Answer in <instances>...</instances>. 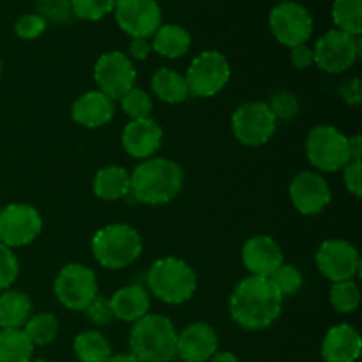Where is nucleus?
<instances>
[{
  "mask_svg": "<svg viewBox=\"0 0 362 362\" xmlns=\"http://www.w3.org/2000/svg\"><path fill=\"white\" fill-rule=\"evenodd\" d=\"M117 0H71L73 14L87 21H98L112 13Z\"/></svg>",
  "mask_w": 362,
  "mask_h": 362,
  "instance_id": "72a5a7b5",
  "label": "nucleus"
},
{
  "mask_svg": "<svg viewBox=\"0 0 362 362\" xmlns=\"http://www.w3.org/2000/svg\"><path fill=\"white\" fill-rule=\"evenodd\" d=\"M306 156L320 172H338L350 163L349 136L334 126H317L306 140Z\"/></svg>",
  "mask_w": 362,
  "mask_h": 362,
  "instance_id": "423d86ee",
  "label": "nucleus"
},
{
  "mask_svg": "<svg viewBox=\"0 0 362 362\" xmlns=\"http://www.w3.org/2000/svg\"><path fill=\"white\" fill-rule=\"evenodd\" d=\"M332 21L338 30L359 37L362 32V0H334Z\"/></svg>",
  "mask_w": 362,
  "mask_h": 362,
  "instance_id": "c85d7f7f",
  "label": "nucleus"
},
{
  "mask_svg": "<svg viewBox=\"0 0 362 362\" xmlns=\"http://www.w3.org/2000/svg\"><path fill=\"white\" fill-rule=\"evenodd\" d=\"M117 25L133 39H148L161 27V7L156 0H117Z\"/></svg>",
  "mask_w": 362,
  "mask_h": 362,
  "instance_id": "4468645a",
  "label": "nucleus"
},
{
  "mask_svg": "<svg viewBox=\"0 0 362 362\" xmlns=\"http://www.w3.org/2000/svg\"><path fill=\"white\" fill-rule=\"evenodd\" d=\"M317 267L332 283L349 281L359 272V251L343 239H329L318 247Z\"/></svg>",
  "mask_w": 362,
  "mask_h": 362,
  "instance_id": "2eb2a0df",
  "label": "nucleus"
},
{
  "mask_svg": "<svg viewBox=\"0 0 362 362\" xmlns=\"http://www.w3.org/2000/svg\"><path fill=\"white\" fill-rule=\"evenodd\" d=\"M32 313L30 297L18 290L0 293V329H21Z\"/></svg>",
  "mask_w": 362,
  "mask_h": 362,
  "instance_id": "393cba45",
  "label": "nucleus"
},
{
  "mask_svg": "<svg viewBox=\"0 0 362 362\" xmlns=\"http://www.w3.org/2000/svg\"><path fill=\"white\" fill-rule=\"evenodd\" d=\"M74 356L80 362H108L112 345L98 331H85L74 338Z\"/></svg>",
  "mask_w": 362,
  "mask_h": 362,
  "instance_id": "cd10ccee",
  "label": "nucleus"
},
{
  "mask_svg": "<svg viewBox=\"0 0 362 362\" xmlns=\"http://www.w3.org/2000/svg\"><path fill=\"white\" fill-rule=\"evenodd\" d=\"M274 288L281 293V297L293 296L303 288V274L296 265L283 264L281 267L276 269L271 276H269Z\"/></svg>",
  "mask_w": 362,
  "mask_h": 362,
  "instance_id": "2f4dec72",
  "label": "nucleus"
},
{
  "mask_svg": "<svg viewBox=\"0 0 362 362\" xmlns=\"http://www.w3.org/2000/svg\"><path fill=\"white\" fill-rule=\"evenodd\" d=\"M144 244L141 237L129 225H108L99 230L92 239V253L99 265L106 269L129 267L140 258Z\"/></svg>",
  "mask_w": 362,
  "mask_h": 362,
  "instance_id": "39448f33",
  "label": "nucleus"
},
{
  "mask_svg": "<svg viewBox=\"0 0 362 362\" xmlns=\"http://www.w3.org/2000/svg\"><path fill=\"white\" fill-rule=\"evenodd\" d=\"M331 306L339 313H354L361 304L359 286L349 279V281L332 283L331 293H329Z\"/></svg>",
  "mask_w": 362,
  "mask_h": 362,
  "instance_id": "7c9ffc66",
  "label": "nucleus"
},
{
  "mask_svg": "<svg viewBox=\"0 0 362 362\" xmlns=\"http://www.w3.org/2000/svg\"><path fill=\"white\" fill-rule=\"evenodd\" d=\"M276 117L269 110L267 103H244L232 115V131L240 144L258 147L267 144L276 133Z\"/></svg>",
  "mask_w": 362,
  "mask_h": 362,
  "instance_id": "9d476101",
  "label": "nucleus"
},
{
  "mask_svg": "<svg viewBox=\"0 0 362 362\" xmlns=\"http://www.w3.org/2000/svg\"><path fill=\"white\" fill-rule=\"evenodd\" d=\"M37 2H39V4H42V2H48V0H37Z\"/></svg>",
  "mask_w": 362,
  "mask_h": 362,
  "instance_id": "8fccbe9b",
  "label": "nucleus"
},
{
  "mask_svg": "<svg viewBox=\"0 0 362 362\" xmlns=\"http://www.w3.org/2000/svg\"><path fill=\"white\" fill-rule=\"evenodd\" d=\"M147 285L152 296L166 304H184L197 290V274L184 260L166 257L148 269Z\"/></svg>",
  "mask_w": 362,
  "mask_h": 362,
  "instance_id": "20e7f679",
  "label": "nucleus"
},
{
  "mask_svg": "<svg viewBox=\"0 0 362 362\" xmlns=\"http://www.w3.org/2000/svg\"><path fill=\"white\" fill-rule=\"evenodd\" d=\"M151 87L152 92L168 105H179L189 98L186 78L177 73L175 69H170V67H161V69L156 71Z\"/></svg>",
  "mask_w": 362,
  "mask_h": 362,
  "instance_id": "a878e982",
  "label": "nucleus"
},
{
  "mask_svg": "<svg viewBox=\"0 0 362 362\" xmlns=\"http://www.w3.org/2000/svg\"><path fill=\"white\" fill-rule=\"evenodd\" d=\"M209 362H239V359L230 352H216Z\"/></svg>",
  "mask_w": 362,
  "mask_h": 362,
  "instance_id": "a18cd8bd",
  "label": "nucleus"
},
{
  "mask_svg": "<svg viewBox=\"0 0 362 362\" xmlns=\"http://www.w3.org/2000/svg\"><path fill=\"white\" fill-rule=\"evenodd\" d=\"M94 80L99 92L108 95L112 101H120L136 81V69L122 52L103 53L94 66Z\"/></svg>",
  "mask_w": 362,
  "mask_h": 362,
  "instance_id": "9b49d317",
  "label": "nucleus"
},
{
  "mask_svg": "<svg viewBox=\"0 0 362 362\" xmlns=\"http://www.w3.org/2000/svg\"><path fill=\"white\" fill-rule=\"evenodd\" d=\"M339 94L345 99V103L349 105H359L362 99V88H361V78H350V80L343 81L339 85Z\"/></svg>",
  "mask_w": 362,
  "mask_h": 362,
  "instance_id": "a19ab883",
  "label": "nucleus"
},
{
  "mask_svg": "<svg viewBox=\"0 0 362 362\" xmlns=\"http://www.w3.org/2000/svg\"><path fill=\"white\" fill-rule=\"evenodd\" d=\"M362 352V338L349 324L334 325L322 341V357L325 362H356Z\"/></svg>",
  "mask_w": 362,
  "mask_h": 362,
  "instance_id": "aec40b11",
  "label": "nucleus"
},
{
  "mask_svg": "<svg viewBox=\"0 0 362 362\" xmlns=\"http://www.w3.org/2000/svg\"><path fill=\"white\" fill-rule=\"evenodd\" d=\"M42 218L27 204H11L0 211V243L7 247H23L37 239Z\"/></svg>",
  "mask_w": 362,
  "mask_h": 362,
  "instance_id": "ddd939ff",
  "label": "nucleus"
},
{
  "mask_svg": "<svg viewBox=\"0 0 362 362\" xmlns=\"http://www.w3.org/2000/svg\"><path fill=\"white\" fill-rule=\"evenodd\" d=\"M25 334L34 346H45L52 343L59 334V320L52 313H39L30 317L23 325Z\"/></svg>",
  "mask_w": 362,
  "mask_h": 362,
  "instance_id": "c756f323",
  "label": "nucleus"
},
{
  "mask_svg": "<svg viewBox=\"0 0 362 362\" xmlns=\"http://www.w3.org/2000/svg\"><path fill=\"white\" fill-rule=\"evenodd\" d=\"M177 329L163 315H145L129 336L131 356L140 362H170L177 356Z\"/></svg>",
  "mask_w": 362,
  "mask_h": 362,
  "instance_id": "7ed1b4c3",
  "label": "nucleus"
},
{
  "mask_svg": "<svg viewBox=\"0 0 362 362\" xmlns=\"http://www.w3.org/2000/svg\"><path fill=\"white\" fill-rule=\"evenodd\" d=\"M243 264L251 276L269 278L278 267H281L283 253L272 237L255 235L243 246Z\"/></svg>",
  "mask_w": 362,
  "mask_h": 362,
  "instance_id": "a211bd4d",
  "label": "nucleus"
},
{
  "mask_svg": "<svg viewBox=\"0 0 362 362\" xmlns=\"http://www.w3.org/2000/svg\"><path fill=\"white\" fill-rule=\"evenodd\" d=\"M230 315L246 331H262L281 315L283 297L269 278L250 276L230 296Z\"/></svg>",
  "mask_w": 362,
  "mask_h": 362,
  "instance_id": "f257e3e1",
  "label": "nucleus"
},
{
  "mask_svg": "<svg viewBox=\"0 0 362 362\" xmlns=\"http://www.w3.org/2000/svg\"><path fill=\"white\" fill-rule=\"evenodd\" d=\"M20 264L11 247L0 243V290H7L18 278Z\"/></svg>",
  "mask_w": 362,
  "mask_h": 362,
  "instance_id": "4c0bfd02",
  "label": "nucleus"
},
{
  "mask_svg": "<svg viewBox=\"0 0 362 362\" xmlns=\"http://www.w3.org/2000/svg\"><path fill=\"white\" fill-rule=\"evenodd\" d=\"M92 187L95 197L101 200H120L131 191V173L122 166H105L95 173Z\"/></svg>",
  "mask_w": 362,
  "mask_h": 362,
  "instance_id": "5701e85b",
  "label": "nucleus"
},
{
  "mask_svg": "<svg viewBox=\"0 0 362 362\" xmlns=\"http://www.w3.org/2000/svg\"><path fill=\"white\" fill-rule=\"evenodd\" d=\"M219 339L205 322L189 324L177 338V356L184 362H207L218 352Z\"/></svg>",
  "mask_w": 362,
  "mask_h": 362,
  "instance_id": "f3484780",
  "label": "nucleus"
},
{
  "mask_svg": "<svg viewBox=\"0 0 362 362\" xmlns=\"http://www.w3.org/2000/svg\"><path fill=\"white\" fill-rule=\"evenodd\" d=\"M39 16L45 18V21H52V23H67L73 14V7H71V0H48V2L39 4Z\"/></svg>",
  "mask_w": 362,
  "mask_h": 362,
  "instance_id": "c9c22d12",
  "label": "nucleus"
},
{
  "mask_svg": "<svg viewBox=\"0 0 362 362\" xmlns=\"http://www.w3.org/2000/svg\"><path fill=\"white\" fill-rule=\"evenodd\" d=\"M315 64L329 74H339L352 67L361 55V41L346 32L329 30L317 41L313 49Z\"/></svg>",
  "mask_w": 362,
  "mask_h": 362,
  "instance_id": "1a4fd4ad",
  "label": "nucleus"
},
{
  "mask_svg": "<svg viewBox=\"0 0 362 362\" xmlns=\"http://www.w3.org/2000/svg\"><path fill=\"white\" fill-rule=\"evenodd\" d=\"M349 151H350V161H361V156H362L361 134H356V136L349 138Z\"/></svg>",
  "mask_w": 362,
  "mask_h": 362,
  "instance_id": "c03bdc74",
  "label": "nucleus"
},
{
  "mask_svg": "<svg viewBox=\"0 0 362 362\" xmlns=\"http://www.w3.org/2000/svg\"><path fill=\"white\" fill-rule=\"evenodd\" d=\"M191 34L180 25L166 23L152 35V49L165 59H179L191 48Z\"/></svg>",
  "mask_w": 362,
  "mask_h": 362,
  "instance_id": "b1692460",
  "label": "nucleus"
},
{
  "mask_svg": "<svg viewBox=\"0 0 362 362\" xmlns=\"http://www.w3.org/2000/svg\"><path fill=\"white\" fill-rule=\"evenodd\" d=\"M184 184L182 168L165 158H148L131 173V193L145 205H163L179 197Z\"/></svg>",
  "mask_w": 362,
  "mask_h": 362,
  "instance_id": "f03ea898",
  "label": "nucleus"
},
{
  "mask_svg": "<svg viewBox=\"0 0 362 362\" xmlns=\"http://www.w3.org/2000/svg\"><path fill=\"white\" fill-rule=\"evenodd\" d=\"M269 110L272 112V115L276 117V120H290L299 113V99H297L296 94L288 90H279L276 92L271 98V101L267 103Z\"/></svg>",
  "mask_w": 362,
  "mask_h": 362,
  "instance_id": "f704fd0d",
  "label": "nucleus"
},
{
  "mask_svg": "<svg viewBox=\"0 0 362 362\" xmlns=\"http://www.w3.org/2000/svg\"><path fill=\"white\" fill-rule=\"evenodd\" d=\"M108 362H140L134 356L131 354H119V356H112Z\"/></svg>",
  "mask_w": 362,
  "mask_h": 362,
  "instance_id": "49530a36",
  "label": "nucleus"
},
{
  "mask_svg": "<svg viewBox=\"0 0 362 362\" xmlns=\"http://www.w3.org/2000/svg\"><path fill=\"white\" fill-rule=\"evenodd\" d=\"M152 52V46L147 39H133L129 45V53L133 59L145 60Z\"/></svg>",
  "mask_w": 362,
  "mask_h": 362,
  "instance_id": "37998d69",
  "label": "nucleus"
},
{
  "mask_svg": "<svg viewBox=\"0 0 362 362\" xmlns=\"http://www.w3.org/2000/svg\"><path fill=\"white\" fill-rule=\"evenodd\" d=\"M28 362H49V361H45V359H35V361H28Z\"/></svg>",
  "mask_w": 362,
  "mask_h": 362,
  "instance_id": "de8ad7c7",
  "label": "nucleus"
},
{
  "mask_svg": "<svg viewBox=\"0 0 362 362\" xmlns=\"http://www.w3.org/2000/svg\"><path fill=\"white\" fill-rule=\"evenodd\" d=\"M46 27L48 23L45 21V18L39 16L37 13H28L18 18L14 23V32L20 39L32 41V39H37L46 30Z\"/></svg>",
  "mask_w": 362,
  "mask_h": 362,
  "instance_id": "e433bc0d",
  "label": "nucleus"
},
{
  "mask_svg": "<svg viewBox=\"0 0 362 362\" xmlns=\"http://www.w3.org/2000/svg\"><path fill=\"white\" fill-rule=\"evenodd\" d=\"M122 110L126 115L131 117V120H140V119H151L152 113V99L141 88L133 87L122 99H120Z\"/></svg>",
  "mask_w": 362,
  "mask_h": 362,
  "instance_id": "473e14b6",
  "label": "nucleus"
},
{
  "mask_svg": "<svg viewBox=\"0 0 362 362\" xmlns=\"http://www.w3.org/2000/svg\"><path fill=\"white\" fill-rule=\"evenodd\" d=\"M290 200L304 216L320 214L331 204V187L327 180L315 172H300L290 184Z\"/></svg>",
  "mask_w": 362,
  "mask_h": 362,
  "instance_id": "dca6fc26",
  "label": "nucleus"
},
{
  "mask_svg": "<svg viewBox=\"0 0 362 362\" xmlns=\"http://www.w3.org/2000/svg\"><path fill=\"white\" fill-rule=\"evenodd\" d=\"M108 303L113 318L122 322H138L151 310V296L140 285L122 286L113 293Z\"/></svg>",
  "mask_w": 362,
  "mask_h": 362,
  "instance_id": "4be33fe9",
  "label": "nucleus"
},
{
  "mask_svg": "<svg viewBox=\"0 0 362 362\" xmlns=\"http://www.w3.org/2000/svg\"><path fill=\"white\" fill-rule=\"evenodd\" d=\"M343 180L349 193H352L356 198L362 197V163L350 161L349 165L343 166Z\"/></svg>",
  "mask_w": 362,
  "mask_h": 362,
  "instance_id": "ea45409f",
  "label": "nucleus"
},
{
  "mask_svg": "<svg viewBox=\"0 0 362 362\" xmlns=\"http://www.w3.org/2000/svg\"><path fill=\"white\" fill-rule=\"evenodd\" d=\"M163 141V129L152 119L131 120L122 131V147L131 158L148 159L159 151Z\"/></svg>",
  "mask_w": 362,
  "mask_h": 362,
  "instance_id": "6ab92c4d",
  "label": "nucleus"
},
{
  "mask_svg": "<svg viewBox=\"0 0 362 362\" xmlns=\"http://www.w3.org/2000/svg\"><path fill=\"white\" fill-rule=\"evenodd\" d=\"M34 349L23 329H0V362H28Z\"/></svg>",
  "mask_w": 362,
  "mask_h": 362,
  "instance_id": "bb28decb",
  "label": "nucleus"
},
{
  "mask_svg": "<svg viewBox=\"0 0 362 362\" xmlns=\"http://www.w3.org/2000/svg\"><path fill=\"white\" fill-rule=\"evenodd\" d=\"M269 25L274 37L288 48L306 45V41L313 34V18L310 11L303 4L292 2V0L278 4L271 11Z\"/></svg>",
  "mask_w": 362,
  "mask_h": 362,
  "instance_id": "f8f14e48",
  "label": "nucleus"
},
{
  "mask_svg": "<svg viewBox=\"0 0 362 362\" xmlns=\"http://www.w3.org/2000/svg\"><path fill=\"white\" fill-rule=\"evenodd\" d=\"M230 64L223 53L207 49L193 59L186 73L189 94L197 98H212L225 88L230 80Z\"/></svg>",
  "mask_w": 362,
  "mask_h": 362,
  "instance_id": "0eeeda50",
  "label": "nucleus"
},
{
  "mask_svg": "<svg viewBox=\"0 0 362 362\" xmlns=\"http://www.w3.org/2000/svg\"><path fill=\"white\" fill-rule=\"evenodd\" d=\"M0 74H2V60H0Z\"/></svg>",
  "mask_w": 362,
  "mask_h": 362,
  "instance_id": "09e8293b",
  "label": "nucleus"
},
{
  "mask_svg": "<svg viewBox=\"0 0 362 362\" xmlns=\"http://www.w3.org/2000/svg\"><path fill=\"white\" fill-rule=\"evenodd\" d=\"M85 315L90 322L98 325H108L113 320L112 310H110V303L105 297L98 296L87 308H85Z\"/></svg>",
  "mask_w": 362,
  "mask_h": 362,
  "instance_id": "58836bf2",
  "label": "nucleus"
},
{
  "mask_svg": "<svg viewBox=\"0 0 362 362\" xmlns=\"http://www.w3.org/2000/svg\"><path fill=\"white\" fill-rule=\"evenodd\" d=\"M53 290L62 306L71 311H83L98 297V278L92 269L69 264L57 274Z\"/></svg>",
  "mask_w": 362,
  "mask_h": 362,
  "instance_id": "6e6552de",
  "label": "nucleus"
},
{
  "mask_svg": "<svg viewBox=\"0 0 362 362\" xmlns=\"http://www.w3.org/2000/svg\"><path fill=\"white\" fill-rule=\"evenodd\" d=\"M115 115V105L108 95L99 90L85 92L73 103L71 117L83 127H101L108 124Z\"/></svg>",
  "mask_w": 362,
  "mask_h": 362,
  "instance_id": "412c9836",
  "label": "nucleus"
},
{
  "mask_svg": "<svg viewBox=\"0 0 362 362\" xmlns=\"http://www.w3.org/2000/svg\"><path fill=\"white\" fill-rule=\"evenodd\" d=\"M290 60H292L293 66L297 69H308L315 64V55H313V49L308 48L306 45H299V46H293L290 48Z\"/></svg>",
  "mask_w": 362,
  "mask_h": 362,
  "instance_id": "79ce46f5",
  "label": "nucleus"
}]
</instances>
